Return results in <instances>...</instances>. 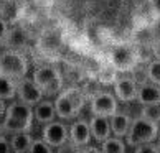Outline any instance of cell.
<instances>
[{"instance_id":"cell-15","label":"cell","mask_w":160,"mask_h":153,"mask_svg":"<svg viewBox=\"0 0 160 153\" xmlns=\"http://www.w3.org/2000/svg\"><path fill=\"white\" fill-rule=\"evenodd\" d=\"M130 122H132V117L126 112H117L114 115L109 117V125H111V133L112 137L117 138H126V135L129 132Z\"/></svg>"},{"instance_id":"cell-31","label":"cell","mask_w":160,"mask_h":153,"mask_svg":"<svg viewBox=\"0 0 160 153\" xmlns=\"http://www.w3.org/2000/svg\"><path fill=\"white\" fill-rule=\"evenodd\" d=\"M0 135H3V128H2V122H0Z\"/></svg>"},{"instance_id":"cell-27","label":"cell","mask_w":160,"mask_h":153,"mask_svg":"<svg viewBox=\"0 0 160 153\" xmlns=\"http://www.w3.org/2000/svg\"><path fill=\"white\" fill-rule=\"evenodd\" d=\"M0 153H12L7 135H0Z\"/></svg>"},{"instance_id":"cell-16","label":"cell","mask_w":160,"mask_h":153,"mask_svg":"<svg viewBox=\"0 0 160 153\" xmlns=\"http://www.w3.org/2000/svg\"><path fill=\"white\" fill-rule=\"evenodd\" d=\"M28 43V33L23 30L22 26H12L8 28L7 38H5L3 45L7 46V50H17L22 51V48Z\"/></svg>"},{"instance_id":"cell-18","label":"cell","mask_w":160,"mask_h":153,"mask_svg":"<svg viewBox=\"0 0 160 153\" xmlns=\"http://www.w3.org/2000/svg\"><path fill=\"white\" fill-rule=\"evenodd\" d=\"M99 150L101 153H127V145L124 142V138L109 137L102 143H99Z\"/></svg>"},{"instance_id":"cell-4","label":"cell","mask_w":160,"mask_h":153,"mask_svg":"<svg viewBox=\"0 0 160 153\" xmlns=\"http://www.w3.org/2000/svg\"><path fill=\"white\" fill-rule=\"evenodd\" d=\"M32 81L43 92V96H58L63 89V74L53 64H43L33 69Z\"/></svg>"},{"instance_id":"cell-10","label":"cell","mask_w":160,"mask_h":153,"mask_svg":"<svg viewBox=\"0 0 160 153\" xmlns=\"http://www.w3.org/2000/svg\"><path fill=\"white\" fill-rule=\"evenodd\" d=\"M15 97L18 99V102H23V104L33 107V105H37L45 96L37 87V84L32 81V78L27 76V78L17 81V96Z\"/></svg>"},{"instance_id":"cell-2","label":"cell","mask_w":160,"mask_h":153,"mask_svg":"<svg viewBox=\"0 0 160 153\" xmlns=\"http://www.w3.org/2000/svg\"><path fill=\"white\" fill-rule=\"evenodd\" d=\"M86 102V96L79 87H66L55 97V110L60 120H74L79 115L82 105Z\"/></svg>"},{"instance_id":"cell-22","label":"cell","mask_w":160,"mask_h":153,"mask_svg":"<svg viewBox=\"0 0 160 153\" xmlns=\"http://www.w3.org/2000/svg\"><path fill=\"white\" fill-rule=\"evenodd\" d=\"M28 153H55V150H53L48 143H45L41 138H33Z\"/></svg>"},{"instance_id":"cell-1","label":"cell","mask_w":160,"mask_h":153,"mask_svg":"<svg viewBox=\"0 0 160 153\" xmlns=\"http://www.w3.org/2000/svg\"><path fill=\"white\" fill-rule=\"evenodd\" d=\"M33 107L30 105L12 101L7 104V110L2 119V128L3 135H12V133H30L33 127Z\"/></svg>"},{"instance_id":"cell-26","label":"cell","mask_w":160,"mask_h":153,"mask_svg":"<svg viewBox=\"0 0 160 153\" xmlns=\"http://www.w3.org/2000/svg\"><path fill=\"white\" fill-rule=\"evenodd\" d=\"M150 51H152L153 60L160 61V38H157V40H153V41H152V45H150Z\"/></svg>"},{"instance_id":"cell-7","label":"cell","mask_w":160,"mask_h":153,"mask_svg":"<svg viewBox=\"0 0 160 153\" xmlns=\"http://www.w3.org/2000/svg\"><path fill=\"white\" fill-rule=\"evenodd\" d=\"M89 109L92 115H101V117H111L119 110V102L116 96L109 91H99L91 97L89 101Z\"/></svg>"},{"instance_id":"cell-3","label":"cell","mask_w":160,"mask_h":153,"mask_svg":"<svg viewBox=\"0 0 160 153\" xmlns=\"http://www.w3.org/2000/svg\"><path fill=\"white\" fill-rule=\"evenodd\" d=\"M158 130H160V122L152 120L149 117L140 114L130 122L129 132L126 135V138H124V142H126L127 146H132V148L144 143H153Z\"/></svg>"},{"instance_id":"cell-23","label":"cell","mask_w":160,"mask_h":153,"mask_svg":"<svg viewBox=\"0 0 160 153\" xmlns=\"http://www.w3.org/2000/svg\"><path fill=\"white\" fill-rule=\"evenodd\" d=\"M55 153H81V148L68 140L66 143H63V145L58 146V148H55Z\"/></svg>"},{"instance_id":"cell-30","label":"cell","mask_w":160,"mask_h":153,"mask_svg":"<svg viewBox=\"0 0 160 153\" xmlns=\"http://www.w3.org/2000/svg\"><path fill=\"white\" fill-rule=\"evenodd\" d=\"M153 143H155V145L158 146V148H160V130H158V133H157V138H155V142H153Z\"/></svg>"},{"instance_id":"cell-8","label":"cell","mask_w":160,"mask_h":153,"mask_svg":"<svg viewBox=\"0 0 160 153\" xmlns=\"http://www.w3.org/2000/svg\"><path fill=\"white\" fill-rule=\"evenodd\" d=\"M41 140L45 143H48L53 150L58 148L60 145L66 143L69 140V133H68V125L63 120H53L50 123H46L41 130Z\"/></svg>"},{"instance_id":"cell-25","label":"cell","mask_w":160,"mask_h":153,"mask_svg":"<svg viewBox=\"0 0 160 153\" xmlns=\"http://www.w3.org/2000/svg\"><path fill=\"white\" fill-rule=\"evenodd\" d=\"M8 22L5 20L3 15H0V45H3L5 38H7V33H8Z\"/></svg>"},{"instance_id":"cell-5","label":"cell","mask_w":160,"mask_h":153,"mask_svg":"<svg viewBox=\"0 0 160 153\" xmlns=\"http://www.w3.org/2000/svg\"><path fill=\"white\" fill-rule=\"evenodd\" d=\"M28 69H30V64H28L27 56L22 51L5 48L0 53V76L10 78L13 81H20L27 78Z\"/></svg>"},{"instance_id":"cell-20","label":"cell","mask_w":160,"mask_h":153,"mask_svg":"<svg viewBox=\"0 0 160 153\" xmlns=\"http://www.w3.org/2000/svg\"><path fill=\"white\" fill-rule=\"evenodd\" d=\"M145 76H147V82H152V84L160 87V61L152 60L149 64H147Z\"/></svg>"},{"instance_id":"cell-12","label":"cell","mask_w":160,"mask_h":153,"mask_svg":"<svg viewBox=\"0 0 160 153\" xmlns=\"http://www.w3.org/2000/svg\"><path fill=\"white\" fill-rule=\"evenodd\" d=\"M135 101L142 107H160V87L152 82H142L137 87Z\"/></svg>"},{"instance_id":"cell-9","label":"cell","mask_w":160,"mask_h":153,"mask_svg":"<svg viewBox=\"0 0 160 153\" xmlns=\"http://www.w3.org/2000/svg\"><path fill=\"white\" fill-rule=\"evenodd\" d=\"M114 87V96L117 99V102L119 104H130L135 101V97H137V81L134 78H130V76H119V78L116 79V82L112 84Z\"/></svg>"},{"instance_id":"cell-28","label":"cell","mask_w":160,"mask_h":153,"mask_svg":"<svg viewBox=\"0 0 160 153\" xmlns=\"http://www.w3.org/2000/svg\"><path fill=\"white\" fill-rule=\"evenodd\" d=\"M81 153H101L99 146H94V145H88L84 148H81Z\"/></svg>"},{"instance_id":"cell-21","label":"cell","mask_w":160,"mask_h":153,"mask_svg":"<svg viewBox=\"0 0 160 153\" xmlns=\"http://www.w3.org/2000/svg\"><path fill=\"white\" fill-rule=\"evenodd\" d=\"M98 78H99V81L102 82V84H114L116 79L119 78V76H117L116 69L112 68L111 64H108V68H102V69L99 71Z\"/></svg>"},{"instance_id":"cell-6","label":"cell","mask_w":160,"mask_h":153,"mask_svg":"<svg viewBox=\"0 0 160 153\" xmlns=\"http://www.w3.org/2000/svg\"><path fill=\"white\" fill-rule=\"evenodd\" d=\"M139 63V53L134 45H117L109 53V64L117 73H127L132 71L135 64Z\"/></svg>"},{"instance_id":"cell-24","label":"cell","mask_w":160,"mask_h":153,"mask_svg":"<svg viewBox=\"0 0 160 153\" xmlns=\"http://www.w3.org/2000/svg\"><path fill=\"white\" fill-rule=\"evenodd\" d=\"M134 153H160V148L155 143H144L134 148Z\"/></svg>"},{"instance_id":"cell-13","label":"cell","mask_w":160,"mask_h":153,"mask_svg":"<svg viewBox=\"0 0 160 153\" xmlns=\"http://www.w3.org/2000/svg\"><path fill=\"white\" fill-rule=\"evenodd\" d=\"M91 130V138L96 143H102L104 140L112 137L111 133V125H109V117H101V115H91L88 120Z\"/></svg>"},{"instance_id":"cell-19","label":"cell","mask_w":160,"mask_h":153,"mask_svg":"<svg viewBox=\"0 0 160 153\" xmlns=\"http://www.w3.org/2000/svg\"><path fill=\"white\" fill-rule=\"evenodd\" d=\"M17 96V81L0 76V99L2 101H13Z\"/></svg>"},{"instance_id":"cell-11","label":"cell","mask_w":160,"mask_h":153,"mask_svg":"<svg viewBox=\"0 0 160 153\" xmlns=\"http://www.w3.org/2000/svg\"><path fill=\"white\" fill-rule=\"evenodd\" d=\"M68 133H69V142L79 146V148H84L92 142L89 123L84 119H76L71 125H68Z\"/></svg>"},{"instance_id":"cell-29","label":"cell","mask_w":160,"mask_h":153,"mask_svg":"<svg viewBox=\"0 0 160 153\" xmlns=\"http://www.w3.org/2000/svg\"><path fill=\"white\" fill-rule=\"evenodd\" d=\"M5 110H7V102H5V101H2V99H0V122H2L3 115H5Z\"/></svg>"},{"instance_id":"cell-17","label":"cell","mask_w":160,"mask_h":153,"mask_svg":"<svg viewBox=\"0 0 160 153\" xmlns=\"http://www.w3.org/2000/svg\"><path fill=\"white\" fill-rule=\"evenodd\" d=\"M33 142L32 133H12L8 137V143L12 153H28L30 150V145Z\"/></svg>"},{"instance_id":"cell-14","label":"cell","mask_w":160,"mask_h":153,"mask_svg":"<svg viewBox=\"0 0 160 153\" xmlns=\"http://www.w3.org/2000/svg\"><path fill=\"white\" fill-rule=\"evenodd\" d=\"M33 120L46 125L53 120H56V110H55V104L50 99H41V101L33 105Z\"/></svg>"}]
</instances>
